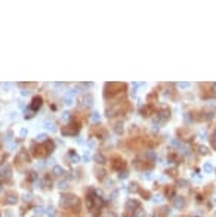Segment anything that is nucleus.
Instances as JSON below:
<instances>
[{"label": "nucleus", "instance_id": "obj_15", "mask_svg": "<svg viewBox=\"0 0 216 217\" xmlns=\"http://www.w3.org/2000/svg\"><path fill=\"white\" fill-rule=\"evenodd\" d=\"M71 118H73V114H71L70 111L62 112V115H61V121H62V123H68Z\"/></svg>", "mask_w": 216, "mask_h": 217}, {"label": "nucleus", "instance_id": "obj_22", "mask_svg": "<svg viewBox=\"0 0 216 217\" xmlns=\"http://www.w3.org/2000/svg\"><path fill=\"white\" fill-rule=\"evenodd\" d=\"M91 118H92V121H93V123H96V121H99V120H101V115H99L98 112H92Z\"/></svg>", "mask_w": 216, "mask_h": 217}, {"label": "nucleus", "instance_id": "obj_11", "mask_svg": "<svg viewBox=\"0 0 216 217\" xmlns=\"http://www.w3.org/2000/svg\"><path fill=\"white\" fill-rule=\"evenodd\" d=\"M45 129L47 132H50V133H55L58 130V127H56V124L53 121H45Z\"/></svg>", "mask_w": 216, "mask_h": 217}, {"label": "nucleus", "instance_id": "obj_23", "mask_svg": "<svg viewBox=\"0 0 216 217\" xmlns=\"http://www.w3.org/2000/svg\"><path fill=\"white\" fill-rule=\"evenodd\" d=\"M28 95H30V90H27V89L21 90V96H28Z\"/></svg>", "mask_w": 216, "mask_h": 217}, {"label": "nucleus", "instance_id": "obj_14", "mask_svg": "<svg viewBox=\"0 0 216 217\" xmlns=\"http://www.w3.org/2000/svg\"><path fill=\"white\" fill-rule=\"evenodd\" d=\"M74 95H75V92L71 89V90L67 93V96H65V104H67L68 106H70V105H73V102H74Z\"/></svg>", "mask_w": 216, "mask_h": 217}, {"label": "nucleus", "instance_id": "obj_9", "mask_svg": "<svg viewBox=\"0 0 216 217\" xmlns=\"http://www.w3.org/2000/svg\"><path fill=\"white\" fill-rule=\"evenodd\" d=\"M5 202L9 204V205H14V204L18 202V195L16 194H8L6 198H5Z\"/></svg>", "mask_w": 216, "mask_h": 217}, {"label": "nucleus", "instance_id": "obj_12", "mask_svg": "<svg viewBox=\"0 0 216 217\" xmlns=\"http://www.w3.org/2000/svg\"><path fill=\"white\" fill-rule=\"evenodd\" d=\"M52 173H53V176H64L65 174V169L64 167H61V165H53V169H52Z\"/></svg>", "mask_w": 216, "mask_h": 217}, {"label": "nucleus", "instance_id": "obj_10", "mask_svg": "<svg viewBox=\"0 0 216 217\" xmlns=\"http://www.w3.org/2000/svg\"><path fill=\"white\" fill-rule=\"evenodd\" d=\"M112 167L116 169V170L124 169V167H126V162H124L121 158H114V161H112Z\"/></svg>", "mask_w": 216, "mask_h": 217}, {"label": "nucleus", "instance_id": "obj_18", "mask_svg": "<svg viewBox=\"0 0 216 217\" xmlns=\"http://www.w3.org/2000/svg\"><path fill=\"white\" fill-rule=\"evenodd\" d=\"M114 130H116L117 134H121L123 133V123H116L114 124Z\"/></svg>", "mask_w": 216, "mask_h": 217}, {"label": "nucleus", "instance_id": "obj_20", "mask_svg": "<svg viewBox=\"0 0 216 217\" xmlns=\"http://www.w3.org/2000/svg\"><path fill=\"white\" fill-rule=\"evenodd\" d=\"M95 176H96L98 179H102V177L105 176V171H104L102 169H95Z\"/></svg>", "mask_w": 216, "mask_h": 217}, {"label": "nucleus", "instance_id": "obj_7", "mask_svg": "<svg viewBox=\"0 0 216 217\" xmlns=\"http://www.w3.org/2000/svg\"><path fill=\"white\" fill-rule=\"evenodd\" d=\"M16 161L18 162H30V154L25 149H21L16 155Z\"/></svg>", "mask_w": 216, "mask_h": 217}, {"label": "nucleus", "instance_id": "obj_16", "mask_svg": "<svg viewBox=\"0 0 216 217\" xmlns=\"http://www.w3.org/2000/svg\"><path fill=\"white\" fill-rule=\"evenodd\" d=\"M95 161H96L98 164H105V162H107V158L101 154V152H96V154H95Z\"/></svg>", "mask_w": 216, "mask_h": 217}, {"label": "nucleus", "instance_id": "obj_2", "mask_svg": "<svg viewBox=\"0 0 216 217\" xmlns=\"http://www.w3.org/2000/svg\"><path fill=\"white\" fill-rule=\"evenodd\" d=\"M59 205L62 208H73V205H75L77 208H80V201L75 195L71 194H62L59 198Z\"/></svg>", "mask_w": 216, "mask_h": 217}, {"label": "nucleus", "instance_id": "obj_6", "mask_svg": "<svg viewBox=\"0 0 216 217\" xmlns=\"http://www.w3.org/2000/svg\"><path fill=\"white\" fill-rule=\"evenodd\" d=\"M42 105H43V98H42V96H34L28 108H30L33 112H37V111L42 108Z\"/></svg>", "mask_w": 216, "mask_h": 217}, {"label": "nucleus", "instance_id": "obj_5", "mask_svg": "<svg viewBox=\"0 0 216 217\" xmlns=\"http://www.w3.org/2000/svg\"><path fill=\"white\" fill-rule=\"evenodd\" d=\"M156 118H157V121H160L161 124H164V123L170 118V109H169V108H163L161 111H158V114L156 115Z\"/></svg>", "mask_w": 216, "mask_h": 217}, {"label": "nucleus", "instance_id": "obj_17", "mask_svg": "<svg viewBox=\"0 0 216 217\" xmlns=\"http://www.w3.org/2000/svg\"><path fill=\"white\" fill-rule=\"evenodd\" d=\"M46 140H47V134L46 133H40V134H37L36 136V142H46Z\"/></svg>", "mask_w": 216, "mask_h": 217}, {"label": "nucleus", "instance_id": "obj_8", "mask_svg": "<svg viewBox=\"0 0 216 217\" xmlns=\"http://www.w3.org/2000/svg\"><path fill=\"white\" fill-rule=\"evenodd\" d=\"M12 177V170L9 165H5V167L0 169V179H3V180H9Z\"/></svg>", "mask_w": 216, "mask_h": 217}, {"label": "nucleus", "instance_id": "obj_26", "mask_svg": "<svg viewBox=\"0 0 216 217\" xmlns=\"http://www.w3.org/2000/svg\"><path fill=\"white\" fill-rule=\"evenodd\" d=\"M179 86H181V87H188V86H189V84H188V83H181V84H179Z\"/></svg>", "mask_w": 216, "mask_h": 217}, {"label": "nucleus", "instance_id": "obj_13", "mask_svg": "<svg viewBox=\"0 0 216 217\" xmlns=\"http://www.w3.org/2000/svg\"><path fill=\"white\" fill-rule=\"evenodd\" d=\"M68 160H70V162H79V161H80V157L77 155V152L71 149V151L68 152Z\"/></svg>", "mask_w": 216, "mask_h": 217}, {"label": "nucleus", "instance_id": "obj_19", "mask_svg": "<svg viewBox=\"0 0 216 217\" xmlns=\"http://www.w3.org/2000/svg\"><path fill=\"white\" fill-rule=\"evenodd\" d=\"M33 115H34V114H33V111H31L30 108H27V109L24 111V117H25V120H31Z\"/></svg>", "mask_w": 216, "mask_h": 217}, {"label": "nucleus", "instance_id": "obj_3", "mask_svg": "<svg viewBox=\"0 0 216 217\" xmlns=\"http://www.w3.org/2000/svg\"><path fill=\"white\" fill-rule=\"evenodd\" d=\"M80 132V126L79 124H68V126H64L61 129V134L62 136H77Z\"/></svg>", "mask_w": 216, "mask_h": 217}, {"label": "nucleus", "instance_id": "obj_25", "mask_svg": "<svg viewBox=\"0 0 216 217\" xmlns=\"http://www.w3.org/2000/svg\"><path fill=\"white\" fill-rule=\"evenodd\" d=\"M24 199H27V201H30V199H31V194H27V195H24Z\"/></svg>", "mask_w": 216, "mask_h": 217}, {"label": "nucleus", "instance_id": "obj_21", "mask_svg": "<svg viewBox=\"0 0 216 217\" xmlns=\"http://www.w3.org/2000/svg\"><path fill=\"white\" fill-rule=\"evenodd\" d=\"M58 188L59 189H68V182H65V180H59V183H58Z\"/></svg>", "mask_w": 216, "mask_h": 217}, {"label": "nucleus", "instance_id": "obj_1", "mask_svg": "<svg viewBox=\"0 0 216 217\" xmlns=\"http://www.w3.org/2000/svg\"><path fill=\"white\" fill-rule=\"evenodd\" d=\"M126 90V84H120V83H107L105 84V90H104V98L105 99H111L116 95H120Z\"/></svg>", "mask_w": 216, "mask_h": 217}, {"label": "nucleus", "instance_id": "obj_4", "mask_svg": "<svg viewBox=\"0 0 216 217\" xmlns=\"http://www.w3.org/2000/svg\"><path fill=\"white\" fill-rule=\"evenodd\" d=\"M80 109H87V108H92L93 106V96L92 95H89V93H86V95H83L82 96V99H80Z\"/></svg>", "mask_w": 216, "mask_h": 217}, {"label": "nucleus", "instance_id": "obj_24", "mask_svg": "<svg viewBox=\"0 0 216 217\" xmlns=\"http://www.w3.org/2000/svg\"><path fill=\"white\" fill-rule=\"evenodd\" d=\"M27 133H28V132H27V129H21V132H19V134H21L22 137H24V136H27Z\"/></svg>", "mask_w": 216, "mask_h": 217}]
</instances>
